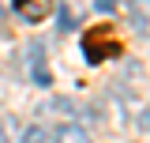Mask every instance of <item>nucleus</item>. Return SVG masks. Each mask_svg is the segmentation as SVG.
<instances>
[{"mask_svg":"<svg viewBox=\"0 0 150 143\" xmlns=\"http://www.w3.org/2000/svg\"><path fill=\"white\" fill-rule=\"evenodd\" d=\"M83 56L90 60V64H101V60H112V56H120V41L105 30V26H98V30H86L83 34Z\"/></svg>","mask_w":150,"mask_h":143,"instance_id":"obj_1","label":"nucleus"},{"mask_svg":"<svg viewBox=\"0 0 150 143\" xmlns=\"http://www.w3.org/2000/svg\"><path fill=\"white\" fill-rule=\"evenodd\" d=\"M26 60H30V79H34L38 87H49L53 75H49V64H45V49H41V41H30V45H26Z\"/></svg>","mask_w":150,"mask_h":143,"instance_id":"obj_2","label":"nucleus"},{"mask_svg":"<svg viewBox=\"0 0 150 143\" xmlns=\"http://www.w3.org/2000/svg\"><path fill=\"white\" fill-rule=\"evenodd\" d=\"M11 4H15V11L26 23H41L49 15V8H53V0H11Z\"/></svg>","mask_w":150,"mask_h":143,"instance_id":"obj_3","label":"nucleus"},{"mask_svg":"<svg viewBox=\"0 0 150 143\" xmlns=\"http://www.w3.org/2000/svg\"><path fill=\"white\" fill-rule=\"evenodd\" d=\"M56 143H90V136H86L79 124H64L60 132H56Z\"/></svg>","mask_w":150,"mask_h":143,"instance_id":"obj_4","label":"nucleus"},{"mask_svg":"<svg viewBox=\"0 0 150 143\" xmlns=\"http://www.w3.org/2000/svg\"><path fill=\"white\" fill-rule=\"evenodd\" d=\"M131 19L139 26H146L150 23V0H131Z\"/></svg>","mask_w":150,"mask_h":143,"instance_id":"obj_5","label":"nucleus"},{"mask_svg":"<svg viewBox=\"0 0 150 143\" xmlns=\"http://www.w3.org/2000/svg\"><path fill=\"white\" fill-rule=\"evenodd\" d=\"M19 143H45V128H41V124L26 128V132H23V139H19Z\"/></svg>","mask_w":150,"mask_h":143,"instance_id":"obj_6","label":"nucleus"},{"mask_svg":"<svg viewBox=\"0 0 150 143\" xmlns=\"http://www.w3.org/2000/svg\"><path fill=\"white\" fill-rule=\"evenodd\" d=\"M71 23H75V15L68 11V8H60V15H56V26H60V30H71Z\"/></svg>","mask_w":150,"mask_h":143,"instance_id":"obj_7","label":"nucleus"},{"mask_svg":"<svg viewBox=\"0 0 150 143\" xmlns=\"http://www.w3.org/2000/svg\"><path fill=\"white\" fill-rule=\"evenodd\" d=\"M139 128H143V132H150V102H146V109L139 113Z\"/></svg>","mask_w":150,"mask_h":143,"instance_id":"obj_8","label":"nucleus"},{"mask_svg":"<svg viewBox=\"0 0 150 143\" xmlns=\"http://www.w3.org/2000/svg\"><path fill=\"white\" fill-rule=\"evenodd\" d=\"M94 8H98V11H112V8H116V0H94Z\"/></svg>","mask_w":150,"mask_h":143,"instance_id":"obj_9","label":"nucleus"}]
</instances>
